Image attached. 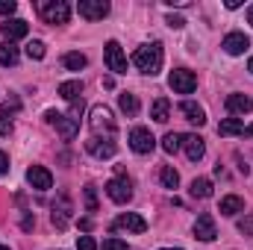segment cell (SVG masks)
<instances>
[{"label": "cell", "mask_w": 253, "mask_h": 250, "mask_svg": "<svg viewBox=\"0 0 253 250\" xmlns=\"http://www.w3.org/2000/svg\"><path fill=\"white\" fill-rule=\"evenodd\" d=\"M132 65L141 71V74H150L156 77L162 71V44L153 42V44H141L135 53H132Z\"/></svg>", "instance_id": "obj_1"}, {"label": "cell", "mask_w": 253, "mask_h": 250, "mask_svg": "<svg viewBox=\"0 0 253 250\" xmlns=\"http://www.w3.org/2000/svg\"><path fill=\"white\" fill-rule=\"evenodd\" d=\"M88 124H91V132H94V138H100V135H106V138H115V118H112V112H109V106H103V103H97V106H91V112H88Z\"/></svg>", "instance_id": "obj_2"}, {"label": "cell", "mask_w": 253, "mask_h": 250, "mask_svg": "<svg viewBox=\"0 0 253 250\" xmlns=\"http://www.w3.org/2000/svg\"><path fill=\"white\" fill-rule=\"evenodd\" d=\"M36 9L47 24H68V18H71V6L65 0H39Z\"/></svg>", "instance_id": "obj_3"}, {"label": "cell", "mask_w": 253, "mask_h": 250, "mask_svg": "<svg viewBox=\"0 0 253 250\" xmlns=\"http://www.w3.org/2000/svg\"><path fill=\"white\" fill-rule=\"evenodd\" d=\"M44 121H47L50 126H56L65 141H74V138H77V132H80V121H77V118H71V115L56 112V109H47V112H44Z\"/></svg>", "instance_id": "obj_4"}, {"label": "cell", "mask_w": 253, "mask_h": 250, "mask_svg": "<svg viewBox=\"0 0 253 250\" xmlns=\"http://www.w3.org/2000/svg\"><path fill=\"white\" fill-rule=\"evenodd\" d=\"M168 85H171L177 94H191V91L197 88V77H194V71H189V68H177V71H171Z\"/></svg>", "instance_id": "obj_5"}, {"label": "cell", "mask_w": 253, "mask_h": 250, "mask_svg": "<svg viewBox=\"0 0 253 250\" xmlns=\"http://www.w3.org/2000/svg\"><path fill=\"white\" fill-rule=\"evenodd\" d=\"M103 59H106V68L112 71V74H126V56L124 50H121V44L112 39V42H106V47H103Z\"/></svg>", "instance_id": "obj_6"}, {"label": "cell", "mask_w": 253, "mask_h": 250, "mask_svg": "<svg viewBox=\"0 0 253 250\" xmlns=\"http://www.w3.org/2000/svg\"><path fill=\"white\" fill-rule=\"evenodd\" d=\"M106 194H109V200H115V203H129L132 200V183H129V177H112L109 183H106Z\"/></svg>", "instance_id": "obj_7"}, {"label": "cell", "mask_w": 253, "mask_h": 250, "mask_svg": "<svg viewBox=\"0 0 253 250\" xmlns=\"http://www.w3.org/2000/svg\"><path fill=\"white\" fill-rule=\"evenodd\" d=\"M129 147L144 156V153H150V150L156 147V138L150 135L147 126H132V129H129Z\"/></svg>", "instance_id": "obj_8"}, {"label": "cell", "mask_w": 253, "mask_h": 250, "mask_svg": "<svg viewBox=\"0 0 253 250\" xmlns=\"http://www.w3.org/2000/svg\"><path fill=\"white\" fill-rule=\"evenodd\" d=\"M77 12L85 18V21H103L109 15V3L106 0H80L77 3Z\"/></svg>", "instance_id": "obj_9"}, {"label": "cell", "mask_w": 253, "mask_h": 250, "mask_svg": "<svg viewBox=\"0 0 253 250\" xmlns=\"http://www.w3.org/2000/svg\"><path fill=\"white\" fill-rule=\"evenodd\" d=\"M71 197L68 194H59L56 197V203H53V212H50V221H53V227L56 230H65L68 227V221H71Z\"/></svg>", "instance_id": "obj_10"}, {"label": "cell", "mask_w": 253, "mask_h": 250, "mask_svg": "<svg viewBox=\"0 0 253 250\" xmlns=\"http://www.w3.org/2000/svg\"><path fill=\"white\" fill-rule=\"evenodd\" d=\"M85 150L91 153V156H97V159H109V156H115L118 153V144L112 141V138H88L85 141Z\"/></svg>", "instance_id": "obj_11"}, {"label": "cell", "mask_w": 253, "mask_h": 250, "mask_svg": "<svg viewBox=\"0 0 253 250\" xmlns=\"http://www.w3.org/2000/svg\"><path fill=\"white\" fill-rule=\"evenodd\" d=\"M27 183L33 188H39V191H47V188L53 186V174L44 165H30L27 168Z\"/></svg>", "instance_id": "obj_12"}, {"label": "cell", "mask_w": 253, "mask_h": 250, "mask_svg": "<svg viewBox=\"0 0 253 250\" xmlns=\"http://www.w3.org/2000/svg\"><path fill=\"white\" fill-rule=\"evenodd\" d=\"M115 230H126V233L141 236V233L147 230V221H144L141 215H135V212H124V215L115 218Z\"/></svg>", "instance_id": "obj_13"}, {"label": "cell", "mask_w": 253, "mask_h": 250, "mask_svg": "<svg viewBox=\"0 0 253 250\" xmlns=\"http://www.w3.org/2000/svg\"><path fill=\"white\" fill-rule=\"evenodd\" d=\"M221 47H224V53H230V56H242V53L251 47V39H248L245 33H230V36H224Z\"/></svg>", "instance_id": "obj_14"}, {"label": "cell", "mask_w": 253, "mask_h": 250, "mask_svg": "<svg viewBox=\"0 0 253 250\" xmlns=\"http://www.w3.org/2000/svg\"><path fill=\"white\" fill-rule=\"evenodd\" d=\"M215 236H218V230H215L212 215H197V221H194V239H200V242H215Z\"/></svg>", "instance_id": "obj_15"}, {"label": "cell", "mask_w": 253, "mask_h": 250, "mask_svg": "<svg viewBox=\"0 0 253 250\" xmlns=\"http://www.w3.org/2000/svg\"><path fill=\"white\" fill-rule=\"evenodd\" d=\"M180 147L186 150V156H189L191 162H200V159H203V153H206V144H203V138H200V135H194V132L183 135V144H180Z\"/></svg>", "instance_id": "obj_16"}, {"label": "cell", "mask_w": 253, "mask_h": 250, "mask_svg": "<svg viewBox=\"0 0 253 250\" xmlns=\"http://www.w3.org/2000/svg\"><path fill=\"white\" fill-rule=\"evenodd\" d=\"M27 33H30V24H27V21H21V18H6V24H3V36H6L9 42L24 39Z\"/></svg>", "instance_id": "obj_17"}, {"label": "cell", "mask_w": 253, "mask_h": 250, "mask_svg": "<svg viewBox=\"0 0 253 250\" xmlns=\"http://www.w3.org/2000/svg\"><path fill=\"white\" fill-rule=\"evenodd\" d=\"M251 109H253V103L248 94H230L227 97V112L230 115H248Z\"/></svg>", "instance_id": "obj_18"}, {"label": "cell", "mask_w": 253, "mask_h": 250, "mask_svg": "<svg viewBox=\"0 0 253 250\" xmlns=\"http://www.w3.org/2000/svg\"><path fill=\"white\" fill-rule=\"evenodd\" d=\"M59 97L68 100V103H77V100H83V83L80 80H68L59 85Z\"/></svg>", "instance_id": "obj_19"}, {"label": "cell", "mask_w": 253, "mask_h": 250, "mask_svg": "<svg viewBox=\"0 0 253 250\" xmlns=\"http://www.w3.org/2000/svg\"><path fill=\"white\" fill-rule=\"evenodd\" d=\"M180 112L186 115V121H191V124H197V126L206 124V112H203L197 103H191V100H183V103H180Z\"/></svg>", "instance_id": "obj_20"}, {"label": "cell", "mask_w": 253, "mask_h": 250, "mask_svg": "<svg viewBox=\"0 0 253 250\" xmlns=\"http://www.w3.org/2000/svg\"><path fill=\"white\" fill-rule=\"evenodd\" d=\"M242 209H245V200H242L239 194H227V197L221 200V206H218V212H221V215H227V218L239 215Z\"/></svg>", "instance_id": "obj_21"}, {"label": "cell", "mask_w": 253, "mask_h": 250, "mask_svg": "<svg viewBox=\"0 0 253 250\" xmlns=\"http://www.w3.org/2000/svg\"><path fill=\"white\" fill-rule=\"evenodd\" d=\"M168 115H171V103H168L165 97L153 100V106H150V118H153V121H159V124H165V121H168Z\"/></svg>", "instance_id": "obj_22"}, {"label": "cell", "mask_w": 253, "mask_h": 250, "mask_svg": "<svg viewBox=\"0 0 253 250\" xmlns=\"http://www.w3.org/2000/svg\"><path fill=\"white\" fill-rule=\"evenodd\" d=\"M21 59V53H18V47L12 44V42H3L0 44V65H6V68H12V65H18Z\"/></svg>", "instance_id": "obj_23"}, {"label": "cell", "mask_w": 253, "mask_h": 250, "mask_svg": "<svg viewBox=\"0 0 253 250\" xmlns=\"http://www.w3.org/2000/svg\"><path fill=\"white\" fill-rule=\"evenodd\" d=\"M118 106H121V112H124V115H129V118H135V115H138V109H141V106H138V97H135V94H118Z\"/></svg>", "instance_id": "obj_24"}, {"label": "cell", "mask_w": 253, "mask_h": 250, "mask_svg": "<svg viewBox=\"0 0 253 250\" xmlns=\"http://www.w3.org/2000/svg\"><path fill=\"white\" fill-rule=\"evenodd\" d=\"M191 197H200V200H206V197H212V180H206V177H197L194 183H191Z\"/></svg>", "instance_id": "obj_25"}, {"label": "cell", "mask_w": 253, "mask_h": 250, "mask_svg": "<svg viewBox=\"0 0 253 250\" xmlns=\"http://www.w3.org/2000/svg\"><path fill=\"white\" fill-rule=\"evenodd\" d=\"M218 132H221V135H242V132H245V121H242V118H224V121L218 124Z\"/></svg>", "instance_id": "obj_26"}, {"label": "cell", "mask_w": 253, "mask_h": 250, "mask_svg": "<svg viewBox=\"0 0 253 250\" xmlns=\"http://www.w3.org/2000/svg\"><path fill=\"white\" fill-rule=\"evenodd\" d=\"M159 180H162V186H165V188H177V186H180V174H177L171 165H162Z\"/></svg>", "instance_id": "obj_27"}, {"label": "cell", "mask_w": 253, "mask_h": 250, "mask_svg": "<svg viewBox=\"0 0 253 250\" xmlns=\"http://www.w3.org/2000/svg\"><path fill=\"white\" fill-rule=\"evenodd\" d=\"M62 62H65V68H68V71H83V68L88 65V59H85L83 53H77V50H74V53H65Z\"/></svg>", "instance_id": "obj_28"}, {"label": "cell", "mask_w": 253, "mask_h": 250, "mask_svg": "<svg viewBox=\"0 0 253 250\" xmlns=\"http://www.w3.org/2000/svg\"><path fill=\"white\" fill-rule=\"evenodd\" d=\"M180 144H183V135H177V132H165V138H162V150H165V153H177Z\"/></svg>", "instance_id": "obj_29"}, {"label": "cell", "mask_w": 253, "mask_h": 250, "mask_svg": "<svg viewBox=\"0 0 253 250\" xmlns=\"http://www.w3.org/2000/svg\"><path fill=\"white\" fill-rule=\"evenodd\" d=\"M27 56H30V59H44V56H47V47H44V42L33 39V42L27 44Z\"/></svg>", "instance_id": "obj_30"}, {"label": "cell", "mask_w": 253, "mask_h": 250, "mask_svg": "<svg viewBox=\"0 0 253 250\" xmlns=\"http://www.w3.org/2000/svg\"><path fill=\"white\" fill-rule=\"evenodd\" d=\"M18 109H21V97H18V94H12V97L0 106V118H12Z\"/></svg>", "instance_id": "obj_31"}, {"label": "cell", "mask_w": 253, "mask_h": 250, "mask_svg": "<svg viewBox=\"0 0 253 250\" xmlns=\"http://www.w3.org/2000/svg\"><path fill=\"white\" fill-rule=\"evenodd\" d=\"M83 197H85V209H88V212H97V188L85 186L83 188Z\"/></svg>", "instance_id": "obj_32"}, {"label": "cell", "mask_w": 253, "mask_h": 250, "mask_svg": "<svg viewBox=\"0 0 253 250\" xmlns=\"http://www.w3.org/2000/svg\"><path fill=\"white\" fill-rule=\"evenodd\" d=\"M100 250H129V245L121 242V239H106V242L100 245Z\"/></svg>", "instance_id": "obj_33"}, {"label": "cell", "mask_w": 253, "mask_h": 250, "mask_svg": "<svg viewBox=\"0 0 253 250\" xmlns=\"http://www.w3.org/2000/svg\"><path fill=\"white\" fill-rule=\"evenodd\" d=\"M77 250H97V242L91 236H80L77 239Z\"/></svg>", "instance_id": "obj_34"}, {"label": "cell", "mask_w": 253, "mask_h": 250, "mask_svg": "<svg viewBox=\"0 0 253 250\" xmlns=\"http://www.w3.org/2000/svg\"><path fill=\"white\" fill-rule=\"evenodd\" d=\"M239 233H242V236H253V215H248V218L239 221Z\"/></svg>", "instance_id": "obj_35"}, {"label": "cell", "mask_w": 253, "mask_h": 250, "mask_svg": "<svg viewBox=\"0 0 253 250\" xmlns=\"http://www.w3.org/2000/svg\"><path fill=\"white\" fill-rule=\"evenodd\" d=\"M15 9H18V3L15 0H0V15H15Z\"/></svg>", "instance_id": "obj_36"}, {"label": "cell", "mask_w": 253, "mask_h": 250, "mask_svg": "<svg viewBox=\"0 0 253 250\" xmlns=\"http://www.w3.org/2000/svg\"><path fill=\"white\" fill-rule=\"evenodd\" d=\"M168 27H174V30H183V27H186V21H183L180 15H168Z\"/></svg>", "instance_id": "obj_37"}, {"label": "cell", "mask_w": 253, "mask_h": 250, "mask_svg": "<svg viewBox=\"0 0 253 250\" xmlns=\"http://www.w3.org/2000/svg\"><path fill=\"white\" fill-rule=\"evenodd\" d=\"M0 135H12V121L9 118H0Z\"/></svg>", "instance_id": "obj_38"}, {"label": "cell", "mask_w": 253, "mask_h": 250, "mask_svg": "<svg viewBox=\"0 0 253 250\" xmlns=\"http://www.w3.org/2000/svg\"><path fill=\"white\" fill-rule=\"evenodd\" d=\"M6 171H9V156H6V153L0 150V177H3Z\"/></svg>", "instance_id": "obj_39"}, {"label": "cell", "mask_w": 253, "mask_h": 250, "mask_svg": "<svg viewBox=\"0 0 253 250\" xmlns=\"http://www.w3.org/2000/svg\"><path fill=\"white\" fill-rule=\"evenodd\" d=\"M21 227H24V230H33V227H36V218H33V215H24Z\"/></svg>", "instance_id": "obj_40"}, {"label": "cell", "mask_w": 253, "mask_h": 250, "mask_svg": "<svg viewBox=\"0 0 253 250\" xmlns=\"http://www.w3.org/2000/svg\"><path fill=\"white\" fill-rule=\"evenodd\" d=\"M165 6H189V0H165Z\"/></svg>", "instance_id": "obj_41"}, {"label": "cell", "mask_w": 253, "mask_h": 250, "mask_svg": "<svg viewBox=\"0 0 253 250\" xmlns=\"http://www.w3.org/2000/svg\"><path fill=\"white\" fill-rule=\"evenodd\" d=\"M80 230H85V233H88V230H91V221H88V218H83V221H80Z\"/></svg>", "instance_id": "obj_42"}, {"label": "cell", "mask_w": 253, "mask_h": 250, "mask_svg": "<svg viewBox=\"0 0 253 250\" xmlns=\"http://www.w3.org/2000/svg\"><path fill=\"white\" fill-rule=\"evenodd\" d=\"M248 24H251V27H253V6H251V9H248Z\"/></svg>", "instance_id": "obj_43"}, {"label": "cell", "mask_w": 253, "mask_h": 250, "mask_svg": "<svg viewBox=\"0 0 253 250\" xmlns=\"http://www.w3.org/2000/svg\"><path fill=\"white\" fill-rule=\"evenodd\" d=\"M245 132H248V135L253 138V124H251V126H245Z\"/></svg>", "instance_id": "obj_44"}, {"label": "cell", "mask_w": 253, "mask_h": 250, "mask_svg": "<svg viewBox=\"0 0 253 250\" xmlns=\"http://www.w3.org/2000/svg\"><path fill=\"white\" fill-rule=\"evenodd\" d=\"M248 71H251V74H253V56H251V62H248Z\"/></svg>", "instance_id": "obj_45"}, {"label": "cell", "mask_w": 253, "mask_h": 250, "mask_svg": "<svg viewBox=\"0 0 253 250\" xmlns=\"http://www.w3.org/2000/svg\"><path fill=\"white\" fill-rule=\"evenodd\" d=\"M162 250H183V248H162Z\"/></svg>", "instance_id": "obj_46"}, {"label": "cell", "mask_w": 253, "mask_h": 250, "mask_svg": "<svg viewBox=\"0 0 253 250\" xmlns=\"http://www.w3.org/2000/svg\"><path fill=\"white\" fill-rule=\"evenodd\" d=\"M0 250H9V248H3V245H0Z\"/></svg>", "instance_id": "obj_47"}]
</instances>
